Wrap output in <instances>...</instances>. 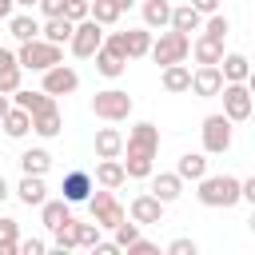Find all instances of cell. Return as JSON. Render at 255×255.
I'll use <instances>...</instances> for the list:
<instances>
[{
	"instance_id": "50",
	"label": "cell",
	"mask_w": 255,
	"mask_h": 255,
	"mask_svg": "<svg viewBox=\"0 0 255 255\" xmlns=\"http://www.w3.org/2000/svg\"><path fill=\"white\" fill-rule=\"evenodd\" d=\"M8 108H12V100H8V96H4V92H0V116H4V112H8Z\"/></svg>"
},
{
	"instance_id": "27",
	"label": "cell",
	"mask_w": 255,
	"mask_h": 255,
	"mask_svg": "<svg viewBox=\"0 0 255 255\" xmlns=\"http://www.w3.org/2000/svg\"><path fill=\"white\" fill-rule=\"evenodd\" d=\"M40 219H44L48 231H56V227H64V223L72 219V203H68V199H44V203H40Z\"/></svg>"
},
{
	"instance_id": "37",
	"label": "cell",
	"mask_w": 255,
	"mask_h": 255,
	"mask_svg": "<svg viewBox=\"0 0 255 255\" xmlns=\"http://www.w3.org/2000/svg\"><path fill=\"white\" fill-rule=\"evenodd\" d=\"M72 235H76V247H92V243L100 239V223H96V219H88V223L72 219Z\"/></svg>"
},
{
	"instance_id": "32",
	"label": "cell",
	"mask_w": 255,
	"mask_h": 255,
	"mask_svg": "<svg viewBox=\"0 0 255 255\" xmlns=\"http://www.w3.org/2000/svg\"><path fill=\"white\" fill-rule=\"evenodd\" d=\"M48 167H52V155H48L44 147L20 151V171H24V175H48Z\"/></svg>"
},
{
	"instance_id": "13",
	"label": "cell",
	"mask_w": 255,
	"mask_h": 255,
	"mask_svg": "<svg viewBox=\"0 0 255 255\" xmlns=\"http://www.w3.org/2000/svg\"><path fill=\"white\" fill-rule=\"evenodd\" d=\"M147 179H151V195H155L159 203H175V199L183 195V179H179L175 171H151Z\"/></svg>"
},
{
	"instance_id": "34",
	"label": "cell",
	"mask_w": 255,
	"mask_h": 255,
	"mask_svg": "<svg viewBox=\"0 0 255 255\" xmlns=\"http://www.w3.org/2000/svg\"><path fill=\"white\" fill-rule=\"evenodd\" d=\"M16 243H20V223L0 215V255H16Z\"/></svg>"
},
{
	"instance_id": "16",
	"label": "cell",
	"mask_w": 255,
	"mask_h": 255,
	"mask_svg": "<svg viewBox=\"0 0 255 255\" xmlns=\"http://www.w3.org/2000/svg\"><path fill=\"white\" fill-rule=\"evenodd\" d=\"M20 80H24V68L16 64V52L12 48H0V92L12 96L20 88Z\"/></svg>"
},
{
	"instance_id": "7",
	"label": "cell",
	"mask_w": 255,
	"mask_h": 255,
	"mask_svg": "<svg viewBox=\"0 0 255 255\" xmlns=\"http://www.w3.org/2000/svg\"><path fill=\"white\" fill-rule=\"evenodd\" d=\"M219 96H223V116H227L231 124H243V120H251V112H255L251 80H243V84H223V88H219Z\"/></svg>"
},
{
	"instance_id": "24",
	"label": "cell",
	"mask_w": 255,
	"mask_h": 255,
	"mask_svg": "<svg viewBox=\"0 0 255 255\" xmlns=\"http://www.w3.org/2000/svg\"><path fill=\"white\" fill-rule=\"evenodd\" d=\"M187 56H195V64H219L223 60V40H211V36H195L191 40V52Z\"/></svg>"
},
{
	"instance_id": "46",
	"label": "cell",
	"mask_w": 255,
	"mask_h": 255,
	"mask_svg": "<svg viewBox=\"0 0 255 255\" xmlns=\"http://www.w3.org/2000/svg\"><path fill=\"white\" fill-rule=\"evenodd\" d=\"M92 251H96V255H116L120 247H116V243H104V239H96V243H92Z\"/></svg>"
},
{
	"instance_id": "42",
	"label": "cell",
	"mask_w": 255,
	"mask_h": 255,
	"mask_svg": "<svg viewBox=\"0 0 255 255\" xmlns=\"http://www.w3.org/2000/svg\"><path fill=\"white\" fill-rule=\"evenodd\" d=\"M88 8H92L88 0H64V16H68L72 24H76V20H84V16H88Z\"/></svg>"
},
{
	"instance_id": "26",
	"label": "cell",
	"mask_w": 255,
	"mask_h": 255,
	"mask_svg": "<svg viewBox=\"0 0 255 255\" xmlns=\"http://www.w3.org/2000/svg\"><path fill=\"white\" fill-rule=\"evenodd\" d=\"M175 175H179L183 183H187V179H191V183L203 179V175H207V155H203V151H183L179 163H175Z\"/></svg>"
},
{
	"instance_id": "22",
	"label": "cell",
	"mask_w": 255,
	"mask_h": 255,
	"mask_svg": "<svg viewBox=\"0 0 255 255\" xmlns=\"http://www.w3.org/2000/svg\"><path fill=\"white\" fill-rule=\"evenodd\" d=\"M60 128H64V116H60V108H56V104L32 116V131H36L40 139H56V135H60Z\"/></svg>"
},
{
	"instance_id": "29",
	"label": "cell",
	"mask_w": 255,
	"mask_h": 255,
	"mask_svg": "<svg viewBox=\"0 0 255 255\" xmlns=\"http://www.w3.org/2000/svg\"><path fill=\"white\" fill-rule=\"evenodd\" d=\"M199 24H203V16H199L191 4H179V8H171V20H167V28H175V32H183V36H191V32H199Z\"/></svg>"
},
{
	"instance_id": "10",
	"label": "cell",
	"mask_w": 255,
	"mask_h": 255,
	"mask_svg": "<svg viewBox=\"0 0 255 255\" xmlns=\"http://www.w3.org/2000/svg\"><path fill=\"white\" fill-rule=\"evenodd\" d=\"M48 96H72L76 88H80V72L72 68V64H52V68H44V84H40Z\"/></svg>"
},
{
	"instance_id": "31",
	"label": "cell",
	"mask_w": 255,
	"mask_h": 255,
	"mask_svg": "<svg viewBox=\"0 0 255 255\" xmlns=\"http://www.w3.org/2000/svg\"><path fill=\"white\" fill-rule=\"evenodd\" d=\"M8 32H12V40H36L40 36V20L32 16V12H20V16H8Z\"/></svg>"
},
{
	"instance_id": "39",
	"label": "cell",
	"mask_w": 255,
	"mask_h": 255,
	"mask_svg": "<svg viewBox=\"0 0 255 255\" xmlns=\"http://www.w3.org/2000/svg\"><path fill=\"white\" fill-rule=\"evenodd\" d=\"M72 219H76V215H72ZM72 219H68L64 227H56V231H52V251H60V255L76 247V235H72Z\"/></svg>"
},
{
	"instance_id": "40",
	"label": "cell",
	"mask_w": 255,
	"mask_h": 255,
	"mask_svg": "<svg viewBox=\"0 0 255 255\" xmlns=\"http://www.w3.org/2000/svg\"><path fill=\"white\" fill-rule=\"evenodd\" d=\"M199 247H195V239H187V235H179V239H171L167 243V255H195Z\"/></svg>"
},
{
	"instance_id": "49",
	"label": "cell",
	"mask_w": 255,
	"mask_h": 255,
	"mask_svg": "<svg viewBox=\"0 0 255 255\" xmlns=\"http://www.w3.org/2000/svg\"><path fill=\"white\" fill-rule=\"evenodd\" d=\"M112 4H116V8H120V12H128V8H131V4H135V0H112Z\"/></svg>"
},
{
	"instance_id": "47",
	"label": "cell",
	"mask_w": 255,
	"mask_h": 255,
	"mask_svg": "<svg viewBox=\"0 0 255 255\" xmlns=\"http://www.w3.org/2000/svg\"><path fill=\"white\" fill-rule=\"evenodd\" d=\"M12 8H16L12 0H0V20H8V16H12Z\"/></svg>"
},
{
	"instance_id": "45",
	"label": "cell",
	"mask_w": 255,
	"mask_h": 255,
	"mask_svg": "<svg viewBox=\"0 0 255 255\" xmlns=\"http://www.w3.org/2000/svg\"><path fill=\"white\" fill-rule=\"evenodd\" d=\"M199 16H211V12H219V0H187Z\"/></svg>"
},
{
	"instance_id": "25",
	"label": "cell",
	"mask_w": 255,
	"mask_h": 255,
	"mask_svg": "<svg viewBox=\"0 0 255 255\" xmlns=\"http://www.w3.org/2000/svg\"><path fill=\"white\" fill-rule=\"evenodd\" d=\"M159 84H163V92H171V96H179V92H187V84H191V68L179 60V64H163V76H159Z\"/></svg>"
},
{
	"instance_id": "21",
	"label": "cell",
	"mask_w": 255,
	"mask_h": 255,
	"mask_svg": "<svg viewBox=\"0 0 255 255\" xmlns=\"http://www.w3.org/2000/svg\"><path fill=\"white\" fill-rule=\"evenodd\" d=\"M0 128H4V135H8V139H24V135L32 131V116H28L24 108H16V104H12V108L0 116Z\"/></svg>"
},
{
	"instance_id": "19",
	"label": "cell",
	"mask_w": 255,
	"mask_h": 255,
	"mask_svg": "<svg viewBox=\"0 0 255 255\" xmlns=\"http://www.w3.org/2000/svg\"><path fill=\"white\" fill-rule=\"evenodd\" d=\"M120 44H124V56L128 60H139L151 48V28H128V32H120Z\"/></svg>"
},
{
	"instance_id": "15",
	"label": "cell",
	"mask_w": 255,
	"mask_h": 255,
	"mask_svg": "<svg viewBox=\"0 0 255 255\" xmlns=\"http://www.w3.org/2000/svg\"><path fill=\"white\" fill-rule=\"evenodd\" d=\"M92 187H96V183H92L88 171H68L64 183H60V191H64L60 199H68V203H84V199L92 195Z\"/></svg>"
},
{
	"instance_id": "28",
	"label": "cell",
	"mask_w": 255,
	"mask_h": 255,
	"mask_svg": "<svg viewBox=\"0 0 255 255\" xmlns=\"http://www.w3.org/2000/svg\"><path fill=\"white\" fill-rule=\"evenodd\" d=\"M124 68H128V60L120 56V52H112V48H96V72L100 76H108V80H120L124 76Z\"/></svg>"
},
{
	"instance_id": "9",
	"label": "cell",
	"mask_w": 255,
	"mask_h": 255,
	"mask_svg": "<svg viewBox=\"0 0 255 255\" xmlns=\"http://www.w3.org/2000/svg\"><path fill=\"white\" fill-rule=\"evenodd\" d=\"M199 135H203V155H223L231 147V120L223 112L219 116H207L203 128H199Z\"/></svg>"
},
{
	"instance_id": "36",
	"label": "cell",
	"mask_w": 255,
	"mask_h": 255,
	"mask_svg": "<svg viewBox=\"0 0 255 255\" xmlns=\"http://www.w3.org/2000/svg\"><path fill=\"white\" fill-rule=\"evenodd\" d=\"M199 32H203V36H211V40H227V32H231V20H227L223 12H211V16L199 24Z\"/></svg>"
},
{
	"instance_id": "44",
	"label": "cell",
	"mask_w": 255,
	"mask_h": 255,
	"mask_svg": "<svg viewBox=\"0 0 255 255\" xmlns=\"http://www.w3.org/2000/svg\"><path fill=\"white\" fill-rule=\"evenodd\" d=\"M36 8H40L44 16H64V0H40Z\"/></svg>"
},
{
	"instance_id": "4",
	"label": "cell",
	"mask_w": 255,
	"mask_h": 255,
	"mask_svg": "<svg viewBox=\"0 0 255 255\" xmlns=\"http://www.w3.org/2000/svg\"><path fill=\"white\" fill-rule=\"evenodd\" d=\"M131 108H135V100H131L124 88H104V92L92 96V112H96V120H104V124H120V120H128Z\"/></svg>"
},
{
	"instance_id": "17",
	"label": "cell",
	"mask_w": 255,
	"mask_h": 255,
	"mask_svg": "<svg viewBox=\"0 0 255 255\" xmlns=\"http://www.w3.org/2000/svg\"><path fill=\"white\" fill-rule=\"evenodd\" d=\"M92 183H96V187H112V191H116V187H124V183H128V171H124V163H120V159H100V163H96Z\"/></svg>"
},
{
	"instance_id": "2",
	"label": "cell",
	"mask_w": 255,
	"mask_h": 255,
	"mask_svg": "<svg viewBox=\"0 0 255 255\" xmlns=\"http://www.w3.org/2000/svg\"><path fill=\"white\" fill-rule=\"evenodd\" d=\"M195 199L203 207H235L239 203V179L235 175H203L195 179Z\"/></svg>"
},
{
	"instance_id": "52",
	"label": "cell",
	"mask_w": 255,
	"mask_h": 255,
	"mask_svg": "<svg viewBox=\"0 0 255 255\" xmlns=\"http://www.w3.org/2000/svg\"><path fill=\"white\" fill-rule=\"evenodd\" d=\"M88 4H92V0H88Z\"/></svg>"
},
{
	"instance_id": "6",
	"label": "cell",
	"mask_w": 255,
	"mask_h": 255,
	"mask_svg": "<svg viewBox=\"0 0 255 255\" xmlns=\"http://www.w3.org/2000/svg\"><path fill=\"white\" fill-rule=\"evenodd\" d=\"M187 52H191V36H183V32H175V28H159V40H151V48H147V56L163 68V64H179V60H187Z\"/></svg>"
},
{
	"instance_id": "20",
	"label": "cell",
	"mask_w": 255,
	"mask_h": 255,
	"mask_svg": "<svg viewBox=\"0 0 255 255\" xmlns=\"http://www.w3.org/2000/svg\"><path fill=\"white\" fill-rule=\"evenodd\" d=\"M12 104H16V108H24L28 116H36V112L52 108V104H56V96H48L44 88H40V92H32V88H16V92H12Z\"/></svg>"
},
{
	"instance_id": "43",
	"label": "cell",
	"mask_w": 255,
	"mask_h": 255,
	"mask_svg": "<svg viewBox=\"0 0 255 255\" xmlns=\"http://www.w3.org/2000/svg\"><path fill=\"white\" fill-rule=\"evenodd\" d=\"M44 251H48L44 239H20L16 243V255H44Z\"/></svg>"
},
{
	"instance_id": "23",
	"label": "cell",
	"mask_w": 255,
	"mask_h": 255,
	"mask_svg": "<svg viewBox=\"0 0 255 255\" xmlns=\"http://www.w3.org/2000/svg\"><path fill=\"white\" fill-rule=\"evenodd\" d=\"M124 151V131L120 128H100L96 131V159H120Z\"/></svg>"
},
{
	"instance_id": "35",
	"label": "cell",
	"mask_w": 255,
	"mask_h": 255,
	"mask_svg": "<svg viewBox=\"0 0 255 255\" xmlns=\"http://www.w3.org/2000/svg\"><path fill=\"white\" fill-rule=\"evenodd\" d=\"M88 16H92L96 24H104V28H112V24L120 20V8H116L112 0H92V8H88Z\"/></svg>"
},
{
	"instance_id": "1",
	"label": "cell",
	"mask_w": 255,
	"mask_h": 255,
	"mask_svg": "<svg viewBox=\"0 0 255 255\" xmlns=\"http://www.w3.org/2000/svg\"><path fill=\"white\" fill-rule=\"evenodd\" d=\"M120 155H128V159H120L124 171H128V179H147L155 171V155H159V128L147 124V120L135 124L128 131V139H124V151Z\"/></svg>"
},
{
	"instance_id": "3",
	"label": "cell",
	"mask_w": 255,
	"mask_h": 255,
	"mask_svg": "<svg viewBox=\"0 0 255 255\" xmlns=\"http://www.w3.org/2000/svg\"><path fill=\"white\" fill-rule=\"evenodd\" d=\"M60 60H64V48H60V44H48L44 36L24 40L20 52H16V64H20L24 72H44V68H52V64H60Z\"/></svg>"
},
{
	"instance_id": "5",
	"label": "cell",
	"mask_w": 255,
	"mask_h": 255,
	"mask_svg": "<svg viewBox=\"0 0 255 255\" xmlns=\"http://www.w3.org/2000/svg\"><path fill=\"white\" fill-rule=\"evenodd\" d=\"M84 203H88L92 219L100 223V231H112L120 219H128V211H124V203L116 199V191H112V187H100V191L92 187V195H88Z\"/></svg>"
},
{
	"instance_id": "38",
	"label": "cell",
	"mask_w": 255,
	"mask_h": 255,
	"mask_svg": "<svg viewBox=\"0 0 255 255\" xmlns=\"http://www.w3.org/2000/svg\"><path fill=\"white\" fill-rule=\"evenodd\" d=\"M112 235H116V239H112V243H116V247H120V251H124V247H128V243H131V239H135V235H139V223H135V219H131V223H128V219H120V223H116V227H112Z\"/></svg>"
},
{
	"instance_id": "33",
	"label": "cell",
	"mask_w": 255,
	"mask_h": 255,
	"mask_svg": "<svg viewBox=\"0 0 255 255\" xmlns=\"http://www.w3.org/2000/svg\"><path fill=\"white\" fill-rule=\"evenodd\" d=\"M171 4L167 0H143V28H167Z\"/></svg>"
},
{
	"instance_id": "18",
	"label": "cell",
	"mask_w": 255,
	"mask_h": 255,
	"mask_svg": "<svg viewBox=\"0 0 255 255\" xmlns=\"http://www.w3.org/2000/svg\"><path fill=\"white\" fill-rule=\"evenodd\" d=\"M16 199H20L24 207H40V203L48 199L44 175H20V183H16Z\"/></svg>"
},
{
	"instance_id": "8",
	"label": "cell",
	"mask_w": 255,
	"mask_h": 255,
	"mask_svg": "<svg viewBox=\"0 0 255 255\" xmlns=\"http://www.w3.org/2000/svg\"><path fill=\"white\" fill-rule=\"evenodd\" d=\"M100 44H104V24H96L92 16L76 20V28H72V36H68V48H72V56H80V60H92Z\"/></svg>"
},
{
	"instance_id": "14",
	"label": "cell",
	"mask_w": 255,
	"mask_h": 255,
	"mask_svg": "<svg viewBox=\"0 0 255 255\" xmlns=\"http://www.w3.org/2000/svg\"><path fill=\"white\" fill-rule=\"evenodd\" d=\"M219 72H223V84H243V80H251V60L243 52H223Z\"/></svg>"
},
{
	"instance_id": "11",
	"label": "cell",
	"mask_w": 255,
	"mask_h": 255,
	"mask_svg": "<svg viewBox=\"0 0 255 255\" xmlns=\"http://www.w3.org/2000/svg\"><path fill=\"white\" fill-rule=\"evenodd\" d=\"M219 88H223V72H219V64H199V68L191 72V84H187L191 96L211 100V96H219Z\"/></svg>"
},
{
	"instance_id": "30",
	"label": "cell",
	"mask_w": 255,
	"mask_h": 255,
	"mask_svg": "<svg viewBox=\"0 0 255 255\" xmlns=\"http://www.w3.org/2000/svg\"><path fill=\"white\" fill-rule=\"evenodd\" d=\"M72 28H76V24H72L68 16H48V20L40 24V36H44L48 44H60V48H64L68 36H72Z\"/></svg>"
},
{
	"instance_id": "12",
	"label": "cell",
	"mask_w": 255,
	"mask_h": 255,
	"mask_svg": "<svg viewBox=\"0 0 255 255\" xmlns=\"http://www.w3.org/2000/svg\"><path fill=\"white\" fill-rule=\"evenodd\" d=\"M163 207H167V203H159L151 191H143V195H135V199L128 203V219H135L139 227H147V223H159V219H163Z\"/></svg>"
},
{
	"instance_id": "48",
	"label": "cell",
	"mask_w": 255,
	"mask_h": 255,
	"mask_svg": "<svg viewBox=\"0 0 255 255\" xmlns=\"http://www.w3.org/2000/svg\"><path fill=\"white\" fill-rule=\"evenodd\" d=\"M12 4H16V8H28V12H32V8L40 4V0H12Z\"/></svg>"
},
{
	"instance_id": "41",
	"label": "cell",
	"mask_w": 255,
	"mask_h": 255,
	"mask_svg": "<svg viewBox=\"0 0 255 255\" xmlns=\"http://www.w3.org/2000/svg\"><path fill=\"white\" fill-rule=\"evenodd\" d=\"M124 251H128V255H155L159 247H155L151 239H143V235H135V239H131V243L124 247Z\"/></svg>"
},
{
	"instance_id": "51",
	"label": "cell",
	"mask_w": 255,
	"mask_h": 255,
	"mask_svg": "<svg viewBox=\"0 0 255 255\" xmlns=\"http://www.w3.org/2000/svg\"><path fill=\"white\" fill-rule=\"evenodd\" d=\"M8 195H12V191H8V183H4V175H0V203H4Z\"/></svg>"
}]
</instances>
